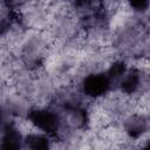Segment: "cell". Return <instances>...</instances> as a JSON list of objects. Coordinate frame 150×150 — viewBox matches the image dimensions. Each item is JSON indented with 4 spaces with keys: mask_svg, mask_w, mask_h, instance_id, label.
<instances>
[{
    "mask_svg": "<svg viewBox=\"0 0 150 150\" xmlns=\"http://www.w3.org/2000/svg\"><path fill=\"white\" fill-rule=\"evenodd\" d=\"M111 84L105 73L94 71L86 75L81 82V93L93 100H100L108 95Z\"/></svg>",
    "mask_w": 150,
    "mask_h": 150,
    "instance_id": "2",
    "label": "cell"
},
{
    "mask_svg": "<svg viewBox=\"0 0 150 150\" xmlns=\"http://www.w3.org/2000/svg\"><path fill=\"white\" fill-rule=\"evenodd\" d=\"M22 150H52L49 137L40 131H29L23 136Z\"/></svg>",
    "mask_w": 150,
    "mask_h": 150,
    "instance_id": "5",
    "label": "cell"
},
{
    "mask_svg": "<svg viewBox=\"0 0 150 150\" xmlns=\"http://www.w3.org/2000/svg\"><path fill=\"white\" fill-rule=\"evenodd\" d=\"M123 132L124 135L134 141L142 139L149 129V121L145 112H130L123 120Z\"/></svg>",
    "mask_w": 150,
    "mask_h": 150,
    "instance_id": "3",
    "label": "cell"
},
{
    "mask_svg": "<svg viewBox=\"0 0 150 150\" xmlns=\"http://www.w3.org/2000/svg\"><path fill=\"white\" fill-rule=\"evenodd\" d=\"M27 121L33 128L48 137L59 136L63 128L60 114L54 109L45 107L29 109L27 111Z\"/></svg>",
    "mask_w": 150,
    "mask_h": 150,
    "instance_id": "1",
    "label": "cell"
},
{
    "mask_svg": "<svg viewBox=\"0 0 150 150\" xmlns=\"http://www.w3.org/2000/svg\"><path fill=\"white\" fill-rule=\"evenodd\" d=\"M23 136L13 124L7 123L0 132V150H22Z\"/></svg>",
    "mask_w": 150,
    "mask_h": 150,
    "instance_id": "4",
    "label": "cell"
}]
</instances>
